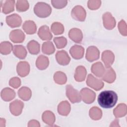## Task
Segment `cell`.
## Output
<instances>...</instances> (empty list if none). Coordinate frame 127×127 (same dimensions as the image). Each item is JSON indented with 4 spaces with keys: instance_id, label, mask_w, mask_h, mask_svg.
<instances>
[{
    "instance_id": "1",
    "label": "cell",
    "mask_w": 127,
    "mask_h": 127,
    "mask_svg": "<svg viewBox=\"0 0 127 127\" xmlns=\"http://www.w3.org/2000/svg\"><path fill=\"white\" fill-rule=\"evenodd\" d=\"M118 95L112 90H105L101 92L98 97L99 105L104 108L113 107L118 101Z\"/></svg>"
},
{
    "instance_id": "2",
    "label": "cell",
    "mask_w": 127,
    "mask_h": 127,
    "mask_svg": "<svg viewBox=\"0 0 127 127\" xmlns=\"http://www.w3.org/2000/svg\"><path fill=\"white\" fill-rule=\"evenodd\" d=\"M34 12L38 17L45 18L48 17L52 12L51 6L44 2H37L34 7Z\"/></svg>"
},
{
    "instance_id": "3",
    "label": "cell",
    "mask_w": 127,
    "mask_h": 127,
    "mask_svg": "<svg viewBox=\"0 0 127 127\" xmlns=\"http://www.w3.org/2000/svg\"><path fill=\"white\" fill-rule=\"evenodd\" d=\"M66 95L72 103L80 102L81 100L80 93L71 85H67L65 87Z\"/></svg>"
},
{
    "instance_id": "4",
    "label": "cell",
    "mask_w": 127,
    "mask_h": 127,
    "mask_svg": "<svg viewBox=\"0 0 127 127\" xmlns=\"http://www.w3.org/2000/svg\"><path fill=\"white\" fill-rule=\"evenodd\" d=\"M72 17L79 21H84L86 16V12L85 9L81 5H76L71 11Z\"/></svg>"
},
{
    "instance_id": "5",
    "label": "cell",
    "mask_w": 127,
    "mask_h": 127,
    "mask_svg": "<svg viewBox=\"0 0 127 127\" xmlns=\"http://www.w3.org/2000/svg\"><path fill=\"white\" fill-rule=\"evenodd\" d=\"M80 93L81 99L86 104H91L95 100L96 93L93 90L88 88H82Z\"/></svg>"
},
{
    "instance_id": "6",
    "label": "cell",
    "mask_w": 127,
    "mask_h": 127,
    "mask_svg": "<svg viewBox=\"0 0 127 127\" xmlns=\"http://www.w3.org/2000/svg\"><path fill=\"white\" fill-rule=\"evenodd\" d=\"M86 84L96 91L101 90L104 85L103 82L101 79L95 77L91 74L88 75L86 80Z\"/></svg>"
},
{
    "instance_id": "7",
    "label": "cell",
    "mask_w": 127,
    "mask_h": 127,
    "mask_svg": "<svg viewBox=\"0 0 127 127\" xmlns=\"http://www.w3.org/2000/svg\"><path fill=\"white\" fill-rule=\"evenodd\" d=\"M103 25L108 30L113 29L116 26V21L112 14L109 12H105L102 16Z\"/></svg>"
},
{
    "instance_id": "8",
    "label": "cell",
    "mask_w": 127,
    "mask_h": 127,
    "mask_svg": "<svg viewBox=\"0 0 127 127\" xmlns=\"http://www.w3.org/2000/svg\"><path fill=\"white\" fill-rule=\"evenodd\" d=\"M24 107L23 103L19 100H15L9 104V110L10 113L14 116L20 115Z\"/></svg>"
},
{
    "instance_id": "9",
    "label": "cell",
    "mask_w": 127,
    "mask_h": 127,
    "mask_svg": "<svg viewBox=\"0 0 127 127\" xmlns=\"http://www.w3.org/2000/svg\"><path fill=\"white\" fill-rule=\"evenodd\" d=\"M99 56L100 52L96 47L91 46L87 48L86 50L85 58L88 61L92 62L97 60L99 58Z\"/></svg>"
},
{
    "instance_id": "10",
    "label": "cell",
    "mask_w": 127,
    "mask_h": 127,
    "mask_svg": "<svg viewBox=\"0 0 127 127\" xmlns=\"http://www.w3.org/2000/svg\"><path fill=\"white\" fill-rule=\"evenodd\" d=\"M6 22L11 28L18 27L21 24L22 19L18 14L13 13L6 17Z\"/></svg>"
},
{
    "instance_id": "11",
    "label": "cell",
    "mask_w": 127,
    "mask_h": 127,
    "mask_svg": "<svg viewBox=\"0 0 127 127\" xmlns=\"http://www.w3.org/2000/svg\"><path fill=\"white\" fill-rule=\"evenodd\" d=\"M101 59L106 68H109L111 67L114 62L115 55L111 51L105 50L102 54Z\"/></svg>"
},
{
    "instance_id": "12",
    "label": "cell",
    "mask_w": 127,
    "mask_h": 127,
    "mask_svg": "<svg viewBox=\"0 0 127 127\" xmlns=\"http://www.w3.org/2000/svg\"><path fill=\"white\" fill-rule=\"evenodd\" d=\"M56 59L58 64L62 65H67L70 61L69 56L64 50L58 51L56 54Z\"/></svg>"
},
{
    "instance_id": "13",
    "label": "cell",
    "mask_w": 127,
    "mask_h": 127,
    "mask_svg": "<svg viewBox=\"0 0 127 127\" xmlns=\"http://www.w3.org/2000/svg\"><path fill=\"white\" fill-rule=\"evenodd\" d=\"M24 33L20 29H15L11 31L9 34V39L13 43H20L25 39Z\"/></svg>"
},
{
    "instance_id": "14",
    "label": "cell",
    "mask_w": 127,
    "mask_h": 127,
    "mask_svg": "<svg viewBox=\"0 0 127 127\" xmlns=\"http://www.w3.org/2000/svg\"><path fill=\"white\" fill-rule=\"evenodd\" d=\"M17 74L21 77L27 76L30 72V65L26 61L19 62L16 66Z\"/></svg>"
},
{
    "instance_id": "15",
    "label": "cell",
    "mask_w": 127,
    "mask_h": 127,
    "mask_svg": "<svg viewBox=\"0 0 127 127\" xmlns=\"http://www.w3.org/2000/svg\"><path fill=\"white\" fill-rule=\"evenodd\" d=\"M69 53L73 59L79 60L83 58L84 54V49L80 45H75L70 49Z\"/></svg>"
},
{
    "instance_id": "16",
    "label": "cell",
    "mask_w": 127,
    "mask_h": 127,
    "mask_svg": "<svg viewBox=\"0 0 127 127\" xmlns=\"http://www.w3.org/2000/svg\"><path fill=\"white\" fill-rule=\"evenodd\" d=\"M68 36L71 40L77 43H81L83 39V34L81 30L76 28H72L69 31Z\"/></svg>"
},
{
    "instance_id": "17",
    "label": "cell",
    "mask_w": 127,
    "mask_h": 127,
    "mask_svg": "<svg viewBox=\"0 0 127 127\" xmlns=\"http://www.w3.org/2000/svg\"><path fill=\"white\" fill-rule=\"evenodd\" d=\"M38 35L40 39L45 41L50 40L53 37L49 28L47 25H43L40 27L38 31Z\"/></svg>"
},
{
    "instance_id": "18",
    "label": "cell",
    "mask_w": 127,
    "mask_h": 127,
    "mask_svg": "<svg viewBox=\"0 0 127 127\" xmlns=\"http://www.w3.org/2000/svg\"><path fill=\"white\" fill-rule=\"evenodd\" d=\"M102 79L109 83H113L116 78V74L112 67L105 68L104 74L101 77Z\"/></svg>"
},
{
    "instance_id": "19",
    "label": "cell",
    "mask_w": 127,
    "mask_h": 127,
    "mask_svg": "<svg viewBox=\"0 0 127 127\" xmlns=\"http://www.w3.org/2000/svg\"><path fill=\"white\" fill-rule=\"evenodd\" d=\"M87 74L85 67L82 65L78 66L75 71L74 77L77 82H81L85 80Z\"/></svg>"
},
{
    "instance_id": "20",
    "label": "cell",
    "mask_w": 127,
    "mask_h": 127,
    "mask_svg": "<svg viewBox=\"0 0 127 127\" xmlns=\"http://www.w3.org/2000/svg\"><path fill=\"white\" fill-rule=\"evenodd\" d=\"M70 105L67 101H62L58 106V113L64 116H67L70 113Z\"/></svg>"
},
{
    "instance_id": "21",
    "label": "cell",
    "mask_w": 127,
    "mask_h": 127,
    "mask_svg": "<svg viewBox=\"0 0 127 127\" xmlns=\"http://www.w3.org/2000/svg\"><path fill=\"white\" fill-rule=\"evenodd\" d=\"M91 70L92 72L96 76L101 77L104 73L105 68L101 62H98L93 64L92 65Z\"/></svg>"
},
{
    "instance_id": "22",
    "label": "cell",
    "mask_w": 127,
    "mask_h": 127,
    "mask_svg": "<svg viewBox=\"0 0 127 127\" xmlns=\"http://www.w3.org/2000/svg\"><path fill=\"white\" fill-rule=\"evenodd\" d=\"M15 91L8 87L5 88L3 89L0 93L1 98L4 101L8 102L13 100L15 97Z\"/></svg>"
},
{
    "instance_id": "23",
    "label": "cell",
    "mask_w": 127,
    "mask_h": 127,
    "mask_svg": "<svg viewBox=\"0 0 127 127\" xmlns=\"http://www.w3.org/2000/svg\"><path fill=\"white\" fill-rule=\"evenodd\" d=\"M42 121L49 126H53L56 120L54 114L50 111H45L42 116Z\"/></svg>"
},
{
    "instance_id": "24",
    "label": "cell",
    "mask_w": 127,
    "mask_h": 127,
    "mask_svg": "<svg viewBox=\"0 0 127 127\" xmlns=\"http://www.w3.org/2000/svg\"><path fill=\"white\" fill-rule=\"evenodd\" d=\"M22 28L27 34H33L37 31V26L35 23L32 20H27L22 25Z\"/></svg>"
},
{
    "instance_id": "25",
    "label": "cell",
    "mask_w": 127,
    "mask_h": 127,
    "mask_svg": "<svg viewBox=\"0 0 127 127\" xmlns=\"http://www.w3.org/2000/svg\"><path fill=\"white\" fill-rule=\"evenodd\" d=\"M49 64V60L47 57L44 55L39 56L36 61V67L40 70L46 69Z\"/></svg>"
},
{
    "instance_id": "26",
    "label": "cell",
    "mask_w": 127,
    "mask_h": 127,
    "mask_svg": "<svg viewBox=\"0 0 127 127\" xmlns=\"http://www.w3.org/2000/svg\"><path fill=\"white\" fill-rule=\"evenodd\" d=\"M18 95L19 97L22 100L28 101L31 97L32 92L31 89L28 87L23 86L18 90Z\"/></svg>"
},
{
    "instance_id": "27",
    "label": "cell",
    "mask_w": 127,
    "mask_h": 127,
    "mask_svg": "<svg viewBox=\"0 0 127 127\" xmlns=\"http://www.w3.org/2000/svg\"><path fill=\"white\" fill-rule=\"evenodd\" d=\"M14 55L20 59H24L27 56L26 49L22 45H15L13 48Z\"/></svg>"
},
{
    "instance_id": "28",
    "label": "cell",
    "mask_w": 127,
    "mask_h": 127,
    "mask_svg": "<svg viewBox=\"0 0 127 127\" xmlns=\"http://www.w3.org/2000/svg\"><path fill=\"white\" fill-rule=\"evenodd\" d=\"M127 105L124 103L119 104L113 110V114L115 117L121 118L127 114Z\"/></svg>"
},
{
    "instance_id": "29",
    "label": "cell",
    "mask_w": 127,
    "mask_h": 127,
    "mask_svg": "<svg viewBox=\"0 0 127 127\" xmlns=\"http://www.w3.org/2000/svg\"><path fill=\"white\" fill-rule=\"evenodd\" d=\"M29 52L32 55L38 54L40 50V45L38 42L35 40L30 41L27 45Z\"/></svg>"
},
{
    "instance_id": "30",
    "label": "cell",
    "mask_w": 127,
    "mask_h": 127,
    "mask_svg": "<svg viewBox=\"0 0 127 127\" xmlns=\"http://www.w3.org/2000/svg\"><path fill=\"white\" fill-rule=\"evenodd\" d=\"M15 0H7L1 4L2 11L4 14H8L12 12L14 10Z\"/></svg>"
},
{
    "instance_id": "31",
    "label": "cell",
    "mask_w": 127,
    "mask_h": 127,
    "mask_svg": "<svg viewBox=\"0 0 127 127\" xmlns=\"http://www.w3.org/2000/svg\"><path fill=\"white\" fill-rule=\"evenodd\" d=\"M54 80L55 82L58 84H64L67 81L66 75L62 71H57L54 75Z\"/></svg>"
},
{
    "instance_id": "32",
    "label": "cell",
    "mask_w": 127,
    "mask_h": 127,
    "mask_svg": "<svg viewBox=\"0 0 127 127\" xmlns=\"http://www.w3.org/2000/svg\"><path fill=\"white\" fill-rule=\"evenodd\" d=\"M89 115L91 119L97 121L100 120L102 118V112L98 107H93L90 109Z\"/></svg>"
},
{
    "instance_id": "33",
    "label": "cell",
    "mask_w": 127,
    "mask_h": 127,
    "mask_svg": "<svg viewBox=\"0 0 127 127\" xmlns=\"http://www.w3.org/2000/svg\"><path fill=\"white\" fill-rule=\"evenodd\" d=\"M13 46L8 41L2 42L0 44V52L2 55H8L13 50Z\"/></svg>"
},
{
    "instance_id": "34",
    "label": "cell",
    "mask_w": 127,
    "mask_h": 127,
    "mask_svg": "<svg viewBox=\"0 0 127 127\" xmlns=\"http://www.w3.org/2000/svg\"><path fill=\"white\" fill-rule=\"evenodd\" d=\"M42 51L45 54L51 55L55 52V48L52 42L47 41L42 44Z\"/></svg>"
},
{
    "instance_id": "35",
    "label": "cell",
    "mask_w": 127,
    "mask_h": 127,
    "mask_svg": "<svg viewBox=\"0 0 127 127\" xmlns=\"http://www.w3.org/2000/svg\"><path fill=\"white\" fill-rule=\"evenodd\" d=\"M51 29L52 32L56 35L62 34L64 30V25L59 22H54L51 25Z\"/></svg>"
},
{
    "instance_id": "36",
    "label": "cell",
    "mask_w": 127,
    "mask_h": 127,
    "mask_svg": "<svg viewBox=\"0 0 127 127\" xmlns=\"http://www.w3.org/2000/svg\"><path fill=\"white\" fill-rule=\"evenodd\" d=\"M29 4L27 0H17L16 3V8L18 11L24 12L28 9Z\"/></svg>"
},
{
    "instance_id": "37",
    "label": "cell",
    "mask_w": 127,
    "mask_h": 127,
    "mask_svg": "<svg viewBox=\"0 0 127 127\" xmlns=\"http://www.w3.org/2000/svg\"><path fill=\"white\" fill-rule=\"evenodd\" d=\"M54 42L58 49L63 48L67 44V39L63 36L55 37Z\"/></svg>"
},
{
    "instance_id": "38",
    "label": "cell",
    "mask_w": 127,
    "mask_h": 127,
    "mask_svg": "<svg viewBox=\"0 0 127 127\" xmlns=\"http://www.w3.org/2000/svg\"><path fill=\"white\" fill-rule=\"evenodd\" d=\"M51 3L55 8L57 9H61L66 5L67 1L65 0H52Z\"/></svg>"
},
{
    "instance_id": "39",
    "label": "cell",
    "mask_w": 127,
    "mask_h": 127,
    "mask_svg": "<svg viewBox=\"0 0 127 127\" xmlns=\"http://www.w3.org/2000/svg\"><path fill=\"white\" fill-rule=\"evenodd\" d=\"M101 4V1L98 0H90L88 1V7L91 10H96L98 9Z\"/></svg>"
},
{
    "instance_id": "40",
    "label": "cell",
    "mask_w": 127,
    "mask_h": 127,
    "mask_svg": "<svg viewBox=\"0 0 127 127\" xmlns=\"http://www.w3.org/2000/svg\"><path fill=\"white\" fill-rule=\"evenodd\" d=\"M118 29L120 33L124 36L127 35V23L124 20H121L118 23Z\"/></svg>"
},
{
    "instance_id": "41",
    "label": "cell",
    "mask_w": 127,
    "mask_h": 127,
    "mask_svg": "<svg viewBox=\"0 0 127 127\" xmlns=\"http://www.w3.org/2000/svg\"><path fill=\"white\" fill-rule=\"evenodd\" d=\"M9 85L14 88H18L21 85V80L18 77H13L9 80Z\"/></svg>"
},
{
    "instance_id": "42",
    "label": "cell",
    "mask_w": 127,
    "mask_h": 127,
    "mask_svg": "<svg viewBox=\"0 0 127 127\" xmlns=\"http://www.w3.org/2000/svg\"><path fill=\"white\" fill-rule=\"evenodd\" d=\"M28 127H40V124L38 121L35 120H32L28 122Z\"/></svg>"
},
{
    "instance_id": "43",
    "label": "cell",
    "mask_w": 127,
    "mask_h": 127,
    "mask_svg": "<svg viewBox=\"0 0 127 127\" xmlns=\"http://www.w3.org/2000/svg\"><path fill=\"white\" fill-rule=\"evenodd\" d=\"M0 127H5V120H4V119H2L1 118L0 119Z\"/></svg>"
}]
</instances>
